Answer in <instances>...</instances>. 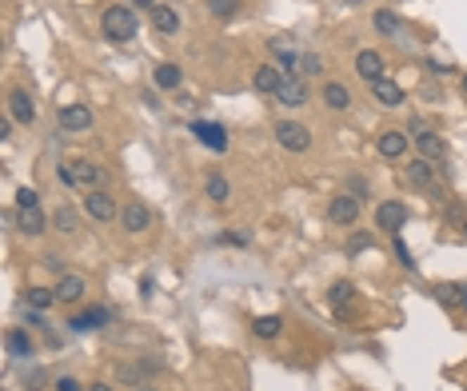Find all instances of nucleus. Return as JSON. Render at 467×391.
I'll return each instance as SVG.
<instances>
[{"label": "nucleus", "instance_id": "obj_33", "mask_svg": "<svg viewBox=\"0 0 467 391\" xmlns=\"http://www.w3.org/2000/svg\"><path fill=\"white\" fill-rule=\"evenodd\" d=\"M16 208H40V192L25 184V188L16 192Z\"/></svg>", "mask_w": 467, "mask_h": 391}, {"label": "nucleus", "instance_id": "obj_21", "mask_svg": "<svg viewBox=\"0 0 467 391\" xmlns=\"http://www.w3.org/2000/svg\"><path fill=\"white\" fill-rule=\"evenodd\" d=\"M152 28L164 32V37H172L176 28H180V16H176L172 4H156V8H152Z\"/></svg>", "mask_w": 467, "mask_h": 391}, {"label": "nucleus", "instance_id": "obj_9", "mask_svg": "<svg viewBox=\"0 0 467 391\" xmlns=\"http://www.w3.org/2000/svg\"><path fill=\"white\" fill-rule=\"evenodd\" d=\"M383 68H388V60H383L376 49H359V52H356V72H359V80L376 84V80L383 76Z\"/></svg>", "mask_w": 467, "mask_h": 391}, {"label": "nucleus", "instance_id": "obj_42", "mask_svg": "<svg viewBox=\"0 0 467 391\" xmlns=\"http://www.w3.org/2000/svg\"><path fill=\"white\" fill-rule=\"evenodd\" d=\"M92 391H112L108 383H92Z\"/></svg>", "mask_w": 467, "mask_h": 391}, {"label": "nucleus", "instance_id": "obj_8", "mask_svg": "<svg viewBox=\"0 0 467 391\" xmlns=\"http://www.w3.org/2000/svg\"><path fill=\"white\" fill-rule=\"evenodd\" d=\"M56 120H60L64 132H88L92 128V108L88 104H64Z\"/></svg>", "mask_w": 467, "mask_h": 391}, {"label": "nucleus", "instance_id": "obj_11", "mask_svg": "<svg viewBox=\"0 0 467 391\" xmlns=\"http://www.w3.org/2000/svg\"><path fill=\"white\" fill-rule=\"evenodd\" d=\"M371 88V100H376V104H383V108H399V104H404V88L395 84L392 76H380V80H376V84H368Z\"/></svg>", "mask_w": 467, "mask_h": 391}, {"label": "nucleus", "instance_id": "obj_26", "mask_svg": "<svg viewBox=\"0 0 467 391\" xmlns=\"http://www.w3.org/2000/svg\"><path fill=\"white\" fill-rule=\"evenodd\" d=\"M371 25H376V32H380V37H404V20H399L395 13H388V8L371 16Z\"/></svg>", "mask_w": 467, "mask_h": 391}, {"label": "nucleus", "instance_id": "obj_16", "mask_svg": "<svg viewBox=\"0 0 467 391\" xmlns=\"http://www.w3.org/2000/svg\"><path fill=\"white\" fill-rule=\"evenodd\" d=\"M435 300L443 307H452V312H467V283H440Z\"/></svg>", "mask_w": 467, "mask_h": 391}, {"label": "nucleus", "instance_id": "obj_37", "mask_svg": "<svg viewBox=\"0 0 467 391\" xmlns=\"http://www.w3.org/2000/svg\"><path fill=\"white\" fill-rule=\"evenodd\" d=\"M56 180L64 184V188H76V176H72V164H60L56 168Z\"/></svg>", "mask_w": 467, "mask_h": 391}, {"label": "nucleus", "instance_id": "obj_13", "mask_svg": "<svg viewBox=\"0 0 467 391\" xmlns=\"http://www.w3.org/2000/svg\"><path fill=\"white\" fill-rule=\"evenodd\" d=\"M268 49L276 52V60H280V72L288 76V72H300V56H295V49H292V37H271L268 40Z\"/></svg>", "mask_w": 467, "mask_h": 391}, {"label": "nucleus", "instance_id": "obj_25", "mask_svg": "<svg viewBox=\"0 0 467 391\" xmlns=\"http://www.w3.org/2000/svg\"><path fill=\"white\" fill-rule=\"evenodd\" d=\"M52 304H56V288H28L25 292V307H32V312H49Z\"/></svg>", "mask_w": 467, "mask_h": 391}, {"label": "nucleus", "instance_id": "obj_20", "mask_svg": "<svg viewBox=\"0 0 467 391\" xmlns=\"http://www.w3.org/2000/svg\"><path fill=\"white\" fill-rule=\"evenodd\" d=\"M108 323V307H88L80 316H72V331H100Z\"/></svg>", "mask_w": 467, "mask_h": 391}, {"label": "nucleus", "instance_id": "obj_35", "mask_svg": "<svg viewBox=\"0 0 467 391\" xmlns=\"http://www.w3.org/2000/svg\"><path fill=\"white\" fill-rule=\"evenodd\" d=\"M52 224H56L60 232H76V212H72V208H60V212H56V220H52Z\"/></svg>", "mask_w": 467, "mask_h": 391}, {"label": "nucleus", "instance_id": "obj_4", "mask_svg": "<svg viewBox=\"0 0 467 391\" xmlns=\"http://www.w3.org/2000/svg\"><path fill=\"white\" fill-rule=\"evenodd\" d=\"M407 220H411V212L399 200H383L380 208H376V228H383V232H392V236H399V228Z\"/></svg>", "mask_w": 467, "mask_h": 391}, {"label": "nucleus", "instance_id": "obj_43", "mask_svg": "<svg viewBox=\"0 0 467 391\" xmlns=\"http://www.w3.org/2000/svg\"><path fill=\"white\" fill-rule=\"evenodd\" d=\"M463 92H467V72H463Z\"/></svg>", "mask_w": 467, "mask_h": 391}, {"label": "nucleus", "instance_id": "obj_31", "mask_svg": "<svg viewBox=\"0 0 467 391\" xmlns=\"http://www.w3.org/2000/svg\"><path fill=\"white\" fill-rule=\"evenodd\" d=\"M352 300H356V288H352L347 280L332 283V307L335 312H344V304H352Z\"/></svg>", "mask_w": 467, "mask_h": 391}, {"label": "nucleus", "instance_id": "obj_29", "mask_svg": "<svg viewBox=\"0 0 467 391\" xmlns=\"http://www.w3.org/2000/svg\"><path fill=\"white\" fill-rule=\"evenodd\" d=\"M204 192H208V200H212V204H224V200L232 196V188H228V180H224V176H208Z\"/></svg>", "mask_w": 467, "mask_h": 391}, {"label": "nucleus", "instance_id": "obj_45", "mask_svg": "<svg viewBox=\"0 0 467 391\" xmlns=\"http://www.w3.org/2000/svg\"><path fill=\"white\" fill-rule=\"evenodd\" d=\"M463 232H467V224H463Z\"/></svg>", "mask_w": 467, "mask_h": 391}, {"label": "nucleus", "instance_id": "obj_3", "mask_svg": "<svg viewBox=\"0 0 467 391\" xmlns=\"http://www.w3.org/2000/svg\"><path fill=\"white\" fill-rule=\"evenodd\" d=\"M307 96H312V92H307V80L300 72H288L283 76V84L276 88V100H280L283 108H304Z\"/></svg>", "mask_w": 467, "mask_h": 391}, {"label": "nucleus", "instance_id": "obj_1", "mask_svg": "<svg viewBox=\"0 0 467 391\" xmlns=\"http://www.w3.org/2000/svg\"><path fill=\"white\" fill-rule=\"evenodd\" d=\"M100 28H104V37L116 40V44L132 40L136 28H140V20H136V8H128V4H112V8H104V16H100Z\"/></svg>", "mask_w": 467, "mask_h": 391}, {"label": "nucleus", "instance_id": "obj_12", "mask_svg": "<svg viewBox=\"0 0 467 391\" xmlns=\"http://www.w3.org/2000/svg\"><path fill=\"white\" fill-rule=\"evenodd\" d=\"M8 116H13L16 124L37 120V104H32V96H28L25 88H13V92H8Z\"/></svg>", "mask_w": 467, "mask_h": 391}, {"label": "nucleus", "instance_id": "obj_40", "mask_svg": "<svg viewBox=\"0 0 467 391\" xmlns=\"http://www.w3.org/2000/svg\"><path fill=\"white\" fill-rule=\"evenodd\" d=\"M368 244H371V236H356V240H352V252H364Z\"/></svg>", "mask_w": 467, "mask_h": 391}, {"label": "nucleus", "instance_id": "obj_24", "mask_svg": "<svg viewBox=\"0 0 467 391\" xmlns=\"http://www.w3.org/2000/svg\"><path fill=\"white\" fill-rule=\"evenodd\" d=\"M324 104H328L332 112H344V108H352V92L332 80V84H324Z\"/></svg>", "mask_w": 467, "mask_h": 391}, {"label": "nucleus", "instance_id": "obj_32", "mask_svg": "<svg viewBox=\"0 0 467 391\" xmlns=\"http://www.w3.org/2000/svg\"><path fill=\"white\" fill-rule=\"evenodd\" d=\"M240 4H244V0H208V13L220 16V20H228V16L240 13Z\"/></svg>", "mask_w": 467, "mask_h": 391}, {"label": "nucleus", "instance_id": "obj_27", "mask_svg": "<svg viewBox=\"0 0 467 391\" xmlns=\"http://www.w3.org/2000/svg\"><path fill=\"white\" fill-rule=\"evenodd\" d=\"M407 180L416 184V188H431V180H435V172H431V160H411V168H407Z\"/></svg>", "mask_w": 467, "mask_h": 391}, {"label": "nucleus", "instance_id": "obj_34", "mask_svg": "<svg viewBox=\"0 0 467 391\" xmlns=\"http://www.w3.org/2000/svg\"><path fill=\"white\" fill-rule=\"evenodd\" d=\"M300 72H307V76L324 72V60L316 56V52H304V56H300Z\"/></svg>", "mask_w": 467, "mask_h": 391}, {"label": "nucleus", "instance_id": "obj_7", "mask_svg": "<svg viewBox=\"0 0 467 391\" xmlns=\"http://www.w3.org/2000/svg\"><path fill=\"white\" fill-rule=\"evenodd\" d=\"M84 212L92 216V220H100V224H108V220H116V216H120L116 200H112L104 188H92V192L84 196Z\"/></svg>", "mask_w": 467, "mask_h": 391}, {"label": "nucleus", "instance_id": "obj_44", "mask_svg": "<svg viewBox=\"0 0 467 391\" xmlns=\"http://www.w3.org/2000/svg\"><path fill=\"white\" fill-rule=\"evenodd\" d=\"M347 4H359V0H347Z\"/></svg>", "mask_w": 467, "mask_h": 391}, {"label": "nucleus", "instance_id": "obj_23", "mask_svg": "<svg viewBox=\"0 0 467 391\" xmlns=\"http://www.w3.org/2000/svg\"><path fill=\"white\" fill-rule=\"evenodd\" d=\"M16 224H20V232H25V236H40L49 220H44V212H40V208H20V212H16Z\"/></svg>", "mask_w": 467, "mask_h": 391}, {"label": "nucleus", "instance_id": "obj_6", "mask_svg": "<svg viewBox=\"0 0 467 391\" xmlns=\"http://www.w3.org/2000/svg\"><path fill=\"white\" fill-rule=\"evenodd\" d=\"M120 224H124V232H132V236L148 232L152 228V208H148L144 200H128L120 208Z\"/></svg>", "mask_w": 467, "mask_h": 391}, {"label": "nucleus", "instance_id": "obj_19", "mask_svg": "<svg viewBox=\"0 0 467 391\" xmlns=\"http://www.w3.org/2000/svg\"><path fill=\"white\" fill-rule=\"evenodd\" d=\"M4 347H8V355H13V359H28V355L37 352V347H32V335H28L25 328H13V331H8V335H4Z\"/></svg>", "mask_w": 467, "mask_h": 391}, {"label": "nucleus", "instance_id": "obj_18", "mask_svg": "<svg viewBox=\"0 0 467 391\" xmlns=\"http://www.w3.org/2000/svg\"><path fill=\"white\" fill-rule=\"evenodd\" d=\"M252 84H256V92H271V96H276V88L283 84L280 64H260L256 76H252Z\"/></svg>", "mask_w": 467, "mask_h": 391}, {"label": "nucleus", "instance_id": "obj_2", "mask_svg": "<svg viewBox=\"0 0 467 391\" xmlns=\"http://www.w3.org/2000/svg\"><path fill=\"white\" fill-rule=\"evenodd\" d=\"M328 220H332L335 228H352V224L359 220V196H352V192L332 196V204H328Z\"/></svg>", "mask_w": 467, "mask_h": 391}, {"label": "nucleus", "instance_id": "obj_38", "mask_svg": "<svg viewBox=\"0 0 467 391\" xmlns=\"http://www.w3.org/2000/svg\"><path fill=\"white\" fill-rule=\"evenodd\" d=\"M56 391H84V387H80V379L64 376V379H56Z\"/></svg>", "mask_w": 467, "mask_h": 391}, {"label": "nucleus", "instance_id": "obj_41", "mask_svg": "<svg viewBox=\"0 0 467 391\" xmlns=\"http://www.w3.org/2000/svg\"><path fill=\"white\" fill-rule=\"evenodd\" d=\"M132 4H140V8H156V0H132Z\"/></svg>", "mask_w": 467, "mask_h": 391}, {"label": "nucleus", "instance_id": "obj_30", "mask_svg": "<svg viewBox=\"0 0 467 391\" xmlns=\"http://www.w3.org/2000/svg\"><path fill=\"white\" fill-rule=\"evenodd\" d=\"M180 80H184V72L176 64H160L156 68V88H180Z\"/></svg>", "mask_w": 467, "mask_h": 391}, {"label": "nucleus", "instance_id": "obj_15", "mask_svg": "<svg viewBox=\"0 0 467 391\" xmlns=\"http://www.w3.org/2000/svg\"><path fill=\"white\" fill-rule=\"evenodd\" d=\"M72 176H76V188H84V192H92V188L104 184V172H100L92 160H72Z\"/></svg>", "mask_w": 467, "mask_h": 391}, {"label": "nucleus", "instance_id": "obj_14", "mask_svg": "<svg viewBox=\"0 0 467 391\" xmlns=\"http://www.w3.org/2000/svg\"><path fill=\"white\" fill-rule=\"evenodd\" d=\"M84 292H88L84 276L68 271V276H60V283H56V304H76V300H80Z\"/></svg>", "mask_w": 467, "mask_h": 391}, {"label": "nucleus", "instance_id": "obj_28", "mask_svg": "<svg viewBox=\"0 0 467 391\" xmlns=\"http://www.w3.org/2000/svg\"><path fill=\"white\" fill-rule=\"evenodd\" d=\"M280 328H283L280 316H260V319H252V331H256L260 340H276V335H280Z\"/></svg>", "mask_w": 467, "mask_h": 391}, {"label": "nucleus", "instance_id": "obj_22", "mask_svg": "<svg viewBox=\"0 0 467 391\" xmlns=\"http://www.w3.org/2000/svg\"><path fill=\"white\" fill-rule=\"evenodd\" d=\"M376 148H380V156H388V160H399V156L407 152V136H404V132H380Z\"/></svg>", "mask_w": 467, "mask_h": 391}, {"label": "nucleus", "instance_id": "obj_17", "mask_svg": "<svg viewBox=\"0 0 467 391\" xmlns=\"http://www.w3.org/2000/svg\"><path fill=\"white\" fill-rule=\"evenodd\" d=\"M416 148H419V156H423V160H431V164H435V160H443V156H447V144H443L440 136L431 132V128H423V132H416Z\"/></svg>", "mask_w": 467, "mask_h": 391}, {"label": "nucleus", "instance_id": "obj_10", "mask_svg": "<svg viewBox=\"0 0 467 391\" xmlns=\"http://www.w3.org/2000/svg\"><path fill=\"white\" fill-rule=\"evenodd\" d=\"M192 136H196L204 148H212V152H224V148H228V132H224V124L196 120V124H192Z\"/></svg>", "mask_w": 467, "mask_h": 391}, {"label": "nucleus", "instance_id": "obj_5", "mask_svg": "<svg viewBox=\"0 0 467 391\" xmlns=\"http://www.w3.org/2000/svg\"><path fill=\"white\" fill-rule=\"evenodd\" d=\"M276 140H280V148H288V152H307V148H312V132L295 120L276 124Z\"/></svg>", "mask_w": 467, "mask_h": 391}, {"label": "nucleus", "instance_id": "obj_36", "mask_svg": "<svg viewBox=\"0 0 467 391\" xmlns=\"http://www.w3.org/2000/svg\"><path fill=\"white\" fill-rule=\"evenodd\" d=\"M395 256H399V264H404V268H416V259H411V252H407V244L399 240V236H395Z\"/></svg>", "mask_w": 467, "mask_h": 391}, {"label": "nucleus", "instance_id": "obj_39", "mask_svg": "<svg viewBox=\"0 0 467 391\" xmlns=\"http://www.w3.org/2000/svg\"><path fill=\"white\" fill-rule=\"evenodd\" d=\"M224 240H228V244H236V248H244V244H248V236H240V232H228Z\"/></svg>", "mask_w": 467, "mask_h": 391}]
</instances>
